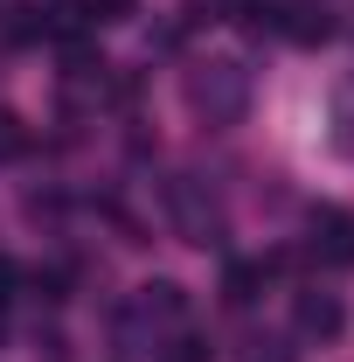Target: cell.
<instances>
[{
	"label": "cell",
	"instance_id": "6da1fadb",
	"mask_svg": "<svg viewBox=\"0 0 354 362\" xmlns=\"http://www.w3.org/2000/svg\"><path fill=\"white\" fill-rule=\"evenodd\" d=\"M188 105H195L209 126H229V119H243V105H250V77H243L236 63H202V70H188Z\"/></svg>",
	"mask_w": 354,
	"mask_h": 362
},
{
	"label": "cell",
	"instance_id": "7a4b0ae2",
	"mask_svg": "<svg viewBox=\"0 0 354 362\" xmlns=\"http://www.w3.org/2000/svg\"><path fill=\"white\" fill-rule=\"evenodd\" d=\"M167 216L188 244H222V209L216 195H202V181H167Z\"/></svg>",
	"mask_w": 354,
	"mask_h": 362
},
{
	"label": "cell",
	"instance_id": "3957f363",
	"mask_svg": "<svg viewBox=\"0 0 354 362\" xmlns=\"http://www.w3.org/2000/svg\"><path fill=\"white\" fill-rule=\"evenodd\" d=\"M312 251L326 265H354V216L348 209H312Z\"/></svg>",
	"mask_w": 354,
	"mask_h": 362
},
{
	"label": "cell",
	"instance_id": "277c9868",
	"mask_svg": "<svg viewBox=\"0 0 354 362\" xmlns=\"http://www.w3.org/2000/svg\"><path fill=\"white\" fill-rule=\"evenodd\" d=\"M348 327V307L334 300V293H299V334H312V341H334Z\"/></svg>",
	"mask_w": 354,
	"mask_h": 362
},
{
	"label": "cell",
	"instance_id": "5b68a950",
	"mask_svg": "<svg viewBox=\"0 0 354 362\" xmlns=\"http://www.w3.org/2000/svg\"><path fill=\"white\" fill-rule=\"evenodd\" d=\"M133 307L153 320V327H174V320L188 314V293H181L174 279H153V286H139V300H133Z\"/></svg>",
	"mask_w": 354,
	"mask_h": 362
},
{
	"label": "cell",
	"instance_id": "8992f818",
	"mask_svg": "<svg viewBox=\"0 0 354 362\" xmlns=\"http://www.w3.org/2000/svg\"><path fill=\"white\" fill-rule=\"evenodd\" d=\"M264 279H271V265H229L222 272V300H229V307H250Z\"/></svg>",
	"mask_w": 354,
	"mask_h": 362
},
{
	"label": "cell",
	"instance_id": "52a82bcc",
	"mask_svg": "<svg viewBox=\"0 0 354 362\" xmlns=\"http://www.w3.org/2000/svg\"><path fill=\"white\" fill-rule=\"evenodd\" d=\"M285 14H292V21H278V28H285L292 42H326V35H334L326 7H285Z\"/></svg>",
	"mask_w": 354,
	"mask_h": 362
},
{
	"label": "cell",
	"instance_id": "ba28073f",
	"mask_svg": "<svg viewBox=\"0 0 354 362\" xmlns=\"http://www.w3.org/2000/svg\"><path fill=\"white\" fill-rule=\"evenodd\" d=\"M334 146H341V153L354 160V84L334 98Z\"/></svg>",
	"mask_w": 354,
	"mask_h": 362
},
{
	"label": "cell",
	"instance_id": "9c48e42d",
	"mask_svg": "<svg viewBox=\"0 0 354 362\" xmlns=\"http://www.w3.org/2000/svg\"><path fill=\"white\" fill-rule=\"evenodd\" d=\"M160 362H209V341H202V334H174V341L160 349Z\"/></svg>",
	"mask_w": 354,
	"mask_h": 362
},
{
	"label": "cell",
	"instance_id": "30bf717a",
	"mask_svg": "<svg viewBox=\"0 0 354 362\" xmlns=\"http://www.w3.org/2000/svg\"><path fill=\"white\" fill-rule=\"evenodd\" d=\"M35 300H70V265L35 272Z\"/></svg>",
	"mask_w": 354,
	"mask_h": 362
},
{
	"label": "cell",
	"instance_id": "8fae6325",
	"mask_svg": "<svg viewBox=\"0 0 354 362\" xmlns=\"http://www.w3.org/2000/svg\"><path fill=\"white\" fill-rule=\"evenodd\" d=\"M21 146H28V133H21V119H14V112H0V160H14Z\"/></svg>",
	"mask_w": 354,
	"mask_h": 362
},
{
	"label": "cell",
	"instance_id": "7c38bea8",
	"mask_svg": "<svg viewBox=\"0 0 354 362\" xmlns=\"http://www.w3.org/2000/svg\"><path fill=\"white\" fill-rule=\"evenodd\" d=\"M90 7V21H126L133 14V0H84Z\"/></svg>",
	"mask_w": 354,
	"mask_h": 362
},
{
	"label": "cell",
	"instance_id": "4fadbf2b",
	"mask_svg": "<svg viewBox=\"0 0 354 362\" xmlns=\"http://www.w3.org/2000/svg\"><path fill=\"white\" fill-rule=\"evenodd\" d=\"M250 349H257V356H250V362H299V356H292V349H285V341H271V334H264V341H250Z\"/></svg>",
	"mask_w": 354,
	"mask_h": 362
},
{
	"label": "cell",
	"instance_id": "5bb4252c",
	"mask_svg": "<svg viewBox=\"0 0 354 362\" xmlns=\"http://www.w3.org/2000/svg\"><path fill=\"white\" fill-rule=\"evenodd\" d=\"M14 286H21V265H14V258H7V251H0V300H7V293H14Z\"/></svg>",
	"mask_w": 354,
	"mask_h": 362
}]
</instances>
